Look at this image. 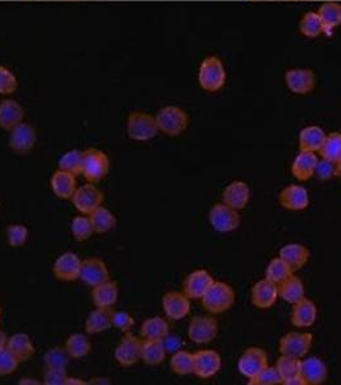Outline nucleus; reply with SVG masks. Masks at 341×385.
<instances>
[{
	"label": "nucleus",
	"instance_id": "obj_48",
	"mask_svg": "<svg viewBox=\"0 0 341 385\" xmlns=\"http://www.w3.org/2000/svg\"><path fill=\"white\" fill-rule=\"evenodd\" d=\"M18 80L9 68L0 66V95H10L17 91Z\"/></svg>",
	"mask_w": 341,
	"mask_h": 385
},
{
	"label": "nucleus",
	"instance_id": "obj_45",
	"mask_svg": "<svg viewBox=\"0 0 341 385\" xmlns=\"http://www.w3.org/2000/svg\"><path fill=\"white\" fill-rule=\"evenodd\" d=\"M70 356L62 347H53L44 354V363L47 369H65Z\"/></svg>",
	"mask_w": 341,
	"mask_h": 385
},
{
	"label": "nucleus",
	"instance_id": "obj_3",
	"mask_svg": "<svg viewBox=\"0 0 341 385\" xmlns=\"http://www.w3.org/2000/svg\"><path fill=\"white\" fill-rule=\"evenodd\" d=\"M111 170V161L106 152L90 148L84 150L82 159V176L89 182L103 180Z\"/></svg>",
	"mask_w": 341,
	"mask_h": 385
},
{
	"label": "nucleus",
	"instance_id": "obj_30",
	"mask_svg": "<svg viewBox=\"0 0 341 385\" xmlns=\"http://www.w3.org/2000/svg\"><path fill=\"white\" fill-rule=\"evenodd\" d=\"M7 348L19 362H26L33 359V354L36 352L31 338L26 333H16L9 336Z\"/></svg>",
	"mask_w": 341,
	"mask_h": 385
},
{
	"label": "nucleus",
	"instance_id": "obj_4",
	"mask_svg": "<svg viewBox=\"0 0 341 385\" xmlns=\"http://www.w3.org/2000/svg\"><path fill=\"white\" fill-rule=\"evenodd\" d=\"M226 70L219 58H205L199 67L198 79L205 91L214 93L221 91L226 82Z\"/></svg>",
	"mask_w": 341,
	"mask_h": 385
},
{
	"label": "nucleus",
	"instance_id": "obj_33",
	"mask_svg": "<svg viewBox=\"0 0 341 385\" xmlns=\"http://www.w3.org/2000/svg\"><path fill=\"white\" fill-rule=\"evenodd\" d=\"M170 334V325L167 320L161 316H154L146 319L140 328V336L143 339H153V340H163Z\"/></svg>",
	"mask_w": 341,
	"mask_h": 385
},
{
	"label": "nucleus",
	"instance_id": "obj_19",
	"mask_svg": "<svg viewBox=\"0 0 341 385\" xmlns=\"http://www.w3.org/2000/svg\"><path fill=\"white\" fill-rule=\"evenodd\" d=\"M251 196L252 191L245 181H232L223 190L222 203L228 205L236 211H241L249 203Z\"/></svg>",
	"mask_w": 341,
	"mask_h": 385
},
{
	"label": "nucleus",
	"instance_id": "obj_52",
	"mask_svg": "<svg viewBox=\"0 0 341 385\" xmlns=\"http://www.w3.org/2000/svg\"><path fill=\"white\" fill-rule=\"evenodd\" d=\"M315 176H317L319 180H330L331 178L336 176L335 164L327 161V159H324V158L321 161L318 159Z\"/></svg>",
	"mask_w": 341,
	"mask_h": 385
},
{
	"label": "nucleus",
	"instance_id": "obj_53",
	"mask_svg": "<svg viewBox=\"0 0 341 385\" xmlns=\"http://www.w3.org/2000/svg\"><path fill=\"white\" fill-rule=\"evenodd\" d=\"M284 385H307L304 377H301V374L299 375H295V377H289V379H285L283 382Z\"/></svg>",
	"mask_w": 341,
	"mask_h": 385
},
{
	"label": "nucleus",
	"instance_id": "obj_49",
	"mask_svg": "<svg viewBox=\"0 0 341 385\" xmlns=\"http://www.w3.org/2000/svg\"><path fill=\"white\" fill-rule=\"evenodd\" d=\"M19 361L13 356L8 348L0 349V377H8L16 372Z\"/></svg>",
	"mask_w": 341,
	"mask_h": 385
},
{
	"label": "nucleus",
	"instance_id": "obj_31",
	"mask_svg": "<svg viewBox=\"0 0 341 385\" xmlns=\"http://www.w3.org/2000/svg\"><path fill=\"white\" fill-rule=\"evenodd\" d=\"M278 297L283 298L285 302L294 304L299 302L306 297V289L301 278L290 275L287 279H285L278 285Z\"/></svg>",
	"mask_w": 341,
	"mask_h": 385
},
{
	"label": "nucleus",
	"instance_id": "obj_16",
	"mask_svg": "<svg viewBox=\"0 0 341 385\" xmlns=\"http://www.w3.org/2000/svg\"><path fill=\"white\" fill-rule=\"evenodd\" d=\"M285 82L292 93L306 95L315 89L316 76L309 68H292L285 74Z\"/></svg>",
	"mask_w": 341,
	"mask_h": 385
},
{
	"label": "nucleus",
	"instance_id": "obj_29",
	"mask_svg": "<svg viewBox=\"0 0 341 385\" xmlns=\"http://www.w3.org/2000/svg\"><path fill=\"white\" fill-rule=\"evenodd\" d=\"M112 317L113 311L106 307H97L90 312L88 319L85 321V331L88 334H100L112 328Z\"/></svg>",
	"mask_w": 341,
	"mask_h": 385
},
{
	"label": "nucleus",
	"instance_id": "obj_2",
	"mask_svg": "<svg viewBox=\"0 0 341 385\" xmlns=\"http://www.w3.org/2000/svg\"><path fill=\"white\" fill-rule=\"evenodd\" d=\"M155 120L158 130L168 136H179L187 130L190 123L187 111L176 106L164 107L157 113Z\"/></svg>",
	"mask_w": 341,
	"mask_h": 385
},
{
	"label": "nucleus",
	"instance_id": "obj_10",
	"mask_svg": "<svg viewBox=\"0 0 341 385\" xmlns=\"http://www.w3.org/2000/svg\"><path fill=\"white\" fill-rule=\"evenodd\" d=\"M209 222L219 233H231L239 228L240 214L225 203H216L209 211Z\"/></svg>",
	"mask_w": 341,
	"mask_h": 385
},
{
	"label": "nucleus",
	"instance_id": "obj_8",
	"mask_svg": "<svg viewBox=\"0 0 341 385\" xmlns=\"http://www.w3.org/2000/svg\"><path fill=\"white\" fill-rule=\"evenodd\" d=\"M219 336V322L212 316H195L187 328L189 339L196 345L211 343Z\"/></svg>",
	"mask_w": 341,
	"mask_h": 385
},
{
	"label": "nucleus",
	"instance_id": "obj_39",
	"mask_svg": "<svg viewBox=\"0 0 341 385\" xmlns=\"http://www.w3.org/2000/svg\"><path fill=\"white\" fill-rule=\"evenodd\" d=\"M82 159H84V152L79 149H72L65 152L63 156L58 161V168L72 173L76 178L82 175Z\"/></svg>",
	"mask_w": 341,
	"mask_h": 385
},
{
	"label": "nucleus",
	"instance_id": "obj_46",
	"mask_svg": "<svg viewBox=\"0 0 341 385\" xmlns=\"http://www.w3.org/2000/svg\"><path fill=\"white\" fill-rule=\"evenodd\" d=\"M249 385H277L283 384V377L277 371L275 366H266L264 369L260 370L255 377H251Z\"/></svg>",
	"mask_w": 341,
	"mask_h": 385
},
{
	"label": "nucleus",
	"instance_id": "obj_58",
	"mask_svg": "<svg viewBox=\"0 0 341 385\" xmlns=\"http://www.w3.org/2000/svg\"><path fill=\"white\" fill-rule=\"evenodd\" d=\"M335 171H336V176L341 178V158L338 162H335Z\"/></svg>",
	"mask_w": 341,
	"mask_h": 385
},
{
	"label": "nucleus",
	"instance_id": "obj_25",
	"mask_svg": "<svg viewBox=\"0 0 341 385\" xmlns=\"http://www.w3.org/2000/svg\"><path fill=\"white\" fill-rule=\"evenodd\" d=\"M120 297V287L113 280H106L104 283L93 288L91 299L95 307L112 308L117 304Z\"/></svg>",
	"mask_w": 341,
	"mask_h": 385
},
{
	"label": "nucleus",
	"instance_id": "obj_35",
	"mask_svg": "<svg viewBox=\"0 0 341 385\" xmlns=\"http://www.w3.org/2000/svg\"><path fill=\"white\" fill-rule=\"evenodd\" d=\"M318 16L324 25V33L331 35L333 30L341 25V4L336 1H327L318 9Z\"/></svg>",
	"mask_w": 341,
	"mask_h": 385
},
{
	"label": "nucleus",
	"instance_id": "obj_12",
	"mask_svg": "<svg viewBox=\"0 0 341 385\" xmlns=\"http://www.w3.org/2000/svg\"><path fill=\"white\" fill-rule=\"evenodd\" d=\"M82 260L73 252L62 253L53 265V274L58 280L71 283L80 279Z\"/></svg>",
	"mask_w": 341,
	"mask_h": 385
},
{
	"label": "nucleus",
	"instance_id": "obj_50",
	"mask_svg": "<svg viewBox=\"0 0 341 385\" xmlns=\"http://www.w3.org/2000/svg\"><path fill=\"white\" fill-rule=\"evenodd\" d=\"M135 325V319L132 317L129 312L118 311L113 312L112 317V327L118 329L122 333H129L131 329Z\"/></svg>",
	"mask_w": 341,
	"mask_h": 385
},
{
	"label": "nucleus",
	"instance_id": "obj_18",
	"mask_svg": "<svg viewBox=\"0 0 341 385\" xmlns=\"http://www.w3.org/2000/svg\"><path fill=\"white\" fill-rule=\"evenodd\" d=\"M214 279L207 270H195L189 274L184 281V293L190 299H202Z\"/></svg>",
	"mask_w": 341,
	"mask_h": 385
},
{
	"label": "nucleus",
	"instance_id": "obj_27",
	"mask_svg": "<svg viewBox=\"0 0 341 385\" xmlns=\"http://www.w3.org/2000/svg\"><path fill=\"white\" fill-rule=\"evenodd\" d=\"M318 157L313 152H301L292 164V176L299 181H308L316 173Z\"/></svg>",
	"mask_w": 341,
	"mask_h": 385
},
{
	"label": "nucleus",
	"instance_id": "obj_54",
	"mask_svg": "<svg viewBox=\"0 0 341 385\" xmlns=\"http://www.w3.org/2000/svg\"><path fill=\"white\" fill-rule=\"evenodd\" d=\"M89 384L88 382H84L80 377H68L67 385H86Z\"/></svg>",
	"mask_w": 341,
	"mask_h": 385
},
{
	"label": "nucleus",
	"instance_id": "obj_42",
	"mask_svg": "<svg viewBox=\"0 0 341 385\" xmlns=\"http://www.w3.org/2000/svg\"><path fill=\"white\" fill-rule=\"evenodd\" d=\"M71 233L76 242H86L94 234V228L88 214L76 216L71 222Z\"/></svg>",
	"mask_w": 341,
	"mask_h": 385
},
{
	"label": "nucleus",
	"instance_id": "obj_5",
	"mask_svg": "<svg viewBox=\"0 0 341 385\" xmlns=\"http://www.w3.org/2000/svg\"><path fill=\"white\" fill-rule=\"evenodd\" d=\"M158 130V125L154 116L145 112H132L127 118V135L135 141H149L154 139Z\"/></svg>",
	"mask_w": 341,
	"mask_h": 385
},
{
	"label": "nucleus",
	"instance_id": "obj_32",
	"mask_svg": "<svg viewBox=\"0 0 341 385\" xmlns=\"http://www.w3.org/2000/svg\"><path fill=\"white\" fill-rule=\"evenodd\" d=\"M167 348L164 340H153V339H143L141 347V361L149 366H158L166 360Z\"/></svg>",
	"mask_w": 341,
	"mask_h": 385
},
{
	"label": "nucleus",
	"instance_id": "obj_57",
	"mask_svg": "<svg viewBox=\"0 0 341 385\" xmlns=\"http://www.w3.org/2000/svg\"><path fill=\"white\" fill-rule=\"evenodd\" d=\"M89 384H111V382H108L106 377H94L90 380Z\"/></svg>",
	"mask_w": 341,
	"mask_h": 385
},
{
	"label": "nucleus",
	"instance_id": "obj_22",
	"mask_svg": "<svg viewBox=\"0 0 341 385\" xmlns=\"http://www.w3.org/2000/svg\"><path fill=\"white\" fill-rule=\"evenodd\" d=\"M317 306L308 298L292 304V324L295 328H310L317 320Z\"/></svg>",
	"mask_w": 341,
	"mask_h": 385
},
{
	"label": "nucleus",
	"instance_id": "obj_44",
	"mask_svg": "<svg viewBox=\"0 0 341 385\" xmlns=\"http://www.w3.org/2000/svg\"><path fill=\"white\" fill-rule=\"evenodd\" d=\"M301 33L307 38H317L324 33V25L317 12H308L303 16L301 21Z\"/></svg>",
	"mask_w": 341,
	"mask_h": 385
},
{
	"label": "nucleus",
	"instance_id": "obj_11",
	"mask_svg": "<svg viewBox=\"0 0 341 385\" xmlns=\"http://www.w3.org/2000/svg\"><path fill=\"white\" fill-rule=\"evenodd\" d=\"M313 343L310 333H287L280 339L278 351L281 354L303 359L308 354Z\"/></svg>",
	"mask_w": 341,
	"mask_h": 385
},
{
	"label": "nucleus",
	"instance_id": "obj_13",
	"mask_svg": "<svg viewBox=\"0 0 341 385\" xmlns=\"http://www.w3.org/2000/svg\"><path fill=\"white\" fill-rule=\"evenodd\" d=\"M266 366H268L267 353L260 347H251L245 349L237 362L240 374L248 379L255 377Z\"/></svg>",
	"mask_w": 341,
	"mask_h": 385
},
{
	"label": "nucleus",
	"instance_id": "obj_43",
	"mask_svg": "<svg viewBox=\"0 0 341 385\" xmlns=\"http://www.w3.org/2000/svg\"><path fill=\"white\" fill-rule=\"evenodd\" d=\"M301 359L298 357H292L287 354H281L276 361L277 371L280 372V375L283 377V382L285 379L295 377L301 374Z\"/></svg>",
	"mask_w": 341,
	"mask_h": 385
},
{
	"label": "nucleus",
	"instance_id": "obj_20",
	"mask_svg": "<svg viewBox=\"0 0 341 385\" xmlns=\"http://www.w3.org/2000/svg\"><path fill=\"white\" fill-rule=\"evenodd\" d=\"M278 299V287L271 280L262 279L252 288V304L260 310H267Z\"/></svg>",
	"mask_w": 341,
	"mask_h": 385
},
{
	"label": "nucleus",
	"instance_id": "obj_24",
	"mask_svg": "<svg viewBox=\"0 0 341 385\" xmlns=\"http://www.w3.org/2000/svg\"><path fill=\"white\" fill-rule=\"evenodd\" d=\"M24 111L22 106L13 99H4L0 103V127L10 132L17 125L24 123Z\"/></svg>",
	"mask_w": 341,
	"mask_h": 385
},
{
	"label": "nucleus",
	"instance_id": "obj_36",
	"mask_svg": "<svg viewBox=\"0 0 341 385\" xmlns=\"http://www.w3.org/2000/svg\"><path fill=\"white\" fill-rule=\"evenodd\" d=\"M65 348L70 359L80 360V359L89 356V353L93 349V345H91V342L88 336L80 334V333H74L67 338Z\"/></svg>",
	"mask_w": 341,
	"mask_h": 385
},
{
	"label": "nucleus",
	"instance_id": "obj_21",
	"mask_svg": "<svg viewBox=\"0 0 341 385\" xmlns=\"http://www.w3.org/2000/svg\"><path fill=\"white\" fill-rule=\"evenodd\" d=\"M280 205L289 211H303L308 208V190L301 185H290L281 190L278 196Z\"/></svg>",
	"mask_w": 341,
	"mask_h": 385
},
{
	"label": "nucleus",
	"instance_id": "obj_28",
	"mask_svg": "<svg viewBox=\"0 0 341 385\" xmlns=\"http://www.w3.org/2000/svg\"><path fill=\"white\" fill-rule=\"evenodd\" d=\"M280 257L289 265L292 272L301 270L308 262L310 252L308 248L299 243H290L280 249Z\"/></svg>",
	"mask_w": 341,
	"mask_h": 385
},
{
	"label": "nucleus",
	"instance_id": "obj_6",
	"mask_svg": "<svg viewBox=\"0 0 341 385\" xmlns=\"http://www.w3.org/2000/svg\"><path fill=\"white\" fill-rule=\"evenodd\" d=\"M71 201L79 212L89 216L100 205H103L104 193L97 185H94V182H88L77 188Z\"/></svg>",
	"mask_w": 341,
	"mask_h": 385
},
{
	"label": "nucleus",
	"instance_id": "obj_23",
	"mask_svg": "<svg viewBox=\"0 0 341 385\" xmlns=\"http://www.w3.org/2000/svg\"><path fill=\"white\" fill-rule=\"evenodd\" d=\"M50 188L53 190L54 196L59 199H63V201L72 199L73 194L77 190L76 176L58 168L50 178Z\"/></svg>",
	"mask_w": 341,
	"mask_h": 385
},
{
	"label": "nucleus",
	"instance_id": "obj_9",
	"mask_svg": "<svg viewBox=\"0 0 341 385\" xmlns=\"http://www.w3.org/2000/svg\"><path fill=\"white\" fill-rule=\"evenodd\" d=\"M38 141V134L30 123H21L9 134V147L17 155H29Z\"/></svg>",
	"mask_w": 341,
	"mask_h": 385
},
{
	"label": "nucleus",
	"instance_id": "obj_40",
	"mask_svg": "<svg viewBox=\"0 0 341 385\" xmlns=\"http://www.w3.org/2000/svg\"><path fill=\"white\" fill-rule=\"evenodd\" d=\"M324 159L338 162L341 158V132H333L326 135L325 141L318 152Z\"/></svg>",
	"mask_w": 341,
	"mask_h": 385
},
{
	"label": "nucleus",
	"instance_id": "obj_47",
	"mask_svg": "<svg viewBox=\"0 0 341 385\" xmlns=\"http://www.w3.org/2000/svg\"><path fill=\"white\" fill-rule=\"evenodd\" d=\"M7 243L12 248H19L24 246L29 239V229L22 223H12L6 230Z\"/></svg>",
	"mask_w": 341,
	"mask_h": 385
},
{
	"label": "nucleus",
	"instance_id": "obj_15",
	"mask_svg": "<svg viewBox=\"0 0 341 385\" xmlns=\"http://www.w3.org/2000/svg\"><path fill=\"white\" fill-rule=\"evenodd\" d=\"M222 368L221 356L213 349H202L194 353V375L209 379L219 374Z\"/></svg>",
	"mask_w": 341,
	"mask_h": 385
},
{
	"label": "nucleus",
	"instance_id": "obj_51",
	"mask_svg": "<svg viewBox=\"0 0 341 385\" xmlns=\"http://www.w3.org/2000/svg\"><path fill=\"white\" fill-rule=\"evenodd\" d=\"M42 380L45 385H67L68 375L65 369H47Z\"/></svg>",
	"mask_w": 341,
	"mask_h": 385
},
{
	"label": "nucleus",
	"instance_id": "obj_1",
	"mask_svg": "<svg viewBox=\"0 0 341 385\" xmlns=\"http://www.w3.org/2000/svg\"><path fill=\"white\" fill-rule=\"evenodd\" d=\"M235 304V292L223 281H214L202 298L204 308L213 315L228 311Z\"/></svg>",
	"mask_w": 341,
	"mask_h": 385
},
{
	"label": "nucleus",
	"instance_id": "obj_14",
	"mask_svg": "<svg viewBox=\"0 0 341 385\" xmlns=\"http://www.w3.org/2000/svg\"><path fill=\"white\" fill-rule=\"evenodd\" d=\"M80 279L91 288L97 287L99 284L111 279L106 263L97 257L82 260Z\"/></svg>",
	"mask_w": 341,
	"mask_h": 385
},
{
	"label": "nucleus",
	"instance_id": "obj_56",
	"mask_svg": "<svg viewBox=\"0 0 341 385\" xmlns=\"http://www.w3.org/2000/svg\"><path fill=\"white\" fill-rule=\"evenodd\" d=\"M7 343H8V336L3 330H0V349L6 348Z\"/></svg>",
	"mask_w": 341,
	"mask_h": 385
},
{
	"label": "nucleus",
	"instance_id": "obj_41",
	"mask_svg": "<svg viewBox=\"0 0 341 385\" xmlns=\"http://www.w3.org/2000/svg\"><path fill=\"white\" fill-rule=\"evenodd\" d=\"M292 274L294 272L289 267V265L285 262L281 257H276L268 263L267 269H266V279L271 280L272 283L278 285Z\"/></svg>",
	"mask_w": 341,
	"mask_h": 385
},
{
	"label": "nucleus",
	"instance_id": "obj_17",
	"mask_svg": "<svg viewBox=\"0 0 341 385\" xmlns=\"http://www.w3.org/2000/svg\"><path fill=\"white\" fill-rule=\"evenodd\" d=\"M163 311L167 317L175 321L185 319L190 312V298L185 293L168 292L162 297Z\"/></svg>",
	"mask_w": 341,
	"mask_h": 385
},
{
	"label": "nucleus",
	"instance_id": "obj_59",
	"mask_svg": "<svg viewBox=\"0 0 341 385\" xmlns=\"http://www.w3.org/2000/svg\"><path fill=\"white\" fill-rule=\"evenodd\" d=\"M0 319H1V308H0Z\"/></svg>",
	"mask_w": 341,
	"mask_h": 385
},
{
	"label": "nucleus",
	"instance_id": "obj_26",
	"mask_svg": "<svg viewBox=\"0 0 341 385\" xmlns=\"http://www.w3.org/2000/svg\"><path fill=\"white\" fill-rule=\"evenodd\" d=\"M328 370L325 362L318 357H308L301 360V375L307 385H319L325 383Z\"/></svg>",
	"mask_w": 341,
	"mask_h": 385
},
{
	"label": "nucleus",
	"instance_id": "obj_38",
	"mask_svg": "<svg viewBox=\"0 0 341 385\" xmlns=\"http://www.w3.org/2000/svg\"><path fill=\"white\" fill-rule=\"evenodd\" d=\"M170 370L176 375H190L194 374V353L187 352V351H176L170 360Z\"/></svg>",
	"mask_w": 341,
	"mask_h": 385
},
{
	"label": "nucleus",
	"instance_id": "obj_55",
	"mask_svg": "<svg viewBox=\"0 0 341 385\" xmlns=\"http://www.w3.org/2000/svg\"><path fill=\"white\" fill-rule=\"evenodd\" d=\"M19 384L21 385H39L40 382H38L35 377H22L19 380Z\"/></svg>",
	"mask_w": 341,
	"mask_h": 385
},
{
	"label": "nucleus",
	"instance_id": "obj_7",
	"mask_svg": "<svg viewBox=\"0 0 341 385\" xmlns=\"http://www.w3.org/2000/svg\"><path fill=\"white\" fill-rule=\"evenodd\" d=\"M143 339L132 333H125L118 345L114 349V360L122 368H131L141 360Z\"/></svg>",
	"mask_w": 341,
	"mask_h": 385
},
{
	"label": "nucleus",
	"instance_id": "obj_37",
	"mask_svg": "<svg viewBox=\"0 0 341 385\" xmlns=\"http://www.w3.org/2000/svg\"><path fill=\"white\" fill-rule=\"evenodd\" d=\"M89 217L94 228V233L97 234H106L112 231L117 225V219L114 213L104 205H100L94 212L89 214Z\"/></svg>",
	"mask_w": 341,
	"mask_h": 385
},
{
	"label": "nucleus",
	"instance_id": "obj_34",
	"mask_svg": "<svg viewBox=\"0 0 341 385\" xmlns=\"http://www.w3.org/2000/svg\"><path fill=\"white\" fill-rule=\"evenodd\" d=\"M326 134L318 126H308L299 134V148L301 152H319L325 141Z\"/></svg>",
	"mask_w": 341,
	"mask_h": 385
}]
</instances>
